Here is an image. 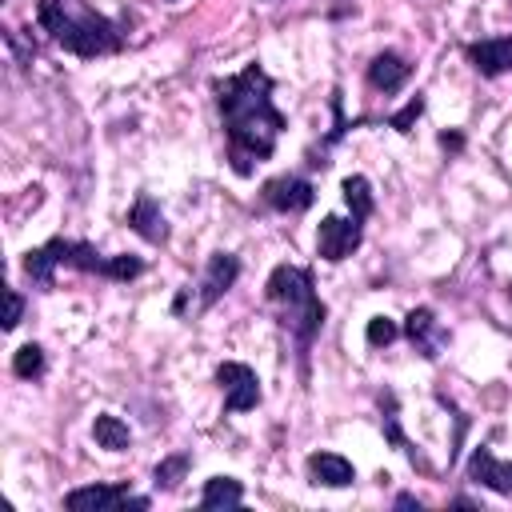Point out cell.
Here are the masks:
<instances>
[{"label": "cell", "instance_id": "6da1fadb", "mask_svg": "<svg viewBox=\"0 0 512 512\" xmlns=\"http://www.w3.org/2000/svg\"><path fill=\"white\" fill-rule=\"evenodd\" d=\"M216 104L228 132V160L236 176H248L276 152L284 112L272 104V76L252 60L236 76L216 80Z\"/></svg>", "mask_w": 512, "mask_h": 512}, {"label": "cell", "instance_id": "ac0fdd59", "mask_svg": "<svg viewBox=\"0 0 512 512\" xmlns=\"http://www.w3.org/2000/svg\"><path fill=\"white\" fill-rule=\"evenodd\" d=\"M340 192H344V204L352 208L356 220H368V216H372L376 200H372V184H368L364 176H348V180L340 184Z\"/></svg>", "mask_w": 512, "mask_h": 512}, {"label": "cell", "instance_id": "30bf717a", "mask_svg": "<svg viewBox=\"0 0 512 512\" xmlns=\"http://www.w3.org/2000/svg\"><path fill=\"white\" fill-rule=\"evenodd\" d=\"M468 480H476V484H484V488H492V492H500V496H512V460H496V456L480 444V448H472V456H468Z\"/></svg>", "mask_w": 512, "mask_h": 512}, {"label": "cell", "instance_id": "8992f818", "mask_svg": "<svg viewBox=\"0 0 512 512\" xmlns=\"http://www.w3.org/2000/svg\"><path fill=\"white\" fill-rule=\"evenodd\" d=\"M312 200H316V188L304 176H276L264 184V204L276 212H304L312 208Z\"/></svg>", "mask_w": 512, "mask_h": 512}, {"label": "cell", "instance_id": "7a4b0ae2", "mask_svg": "<svg viewBox=\"0 0 512 512\" xmlns=\"http://www.w3.org/2000/svg\"><path fill=\"white\" fill-rule=\"evenodd\" d=\"M36 16H40L44 32H52V40L64 52L84 56V60L120 52V44H124L120 28L108 16H100L96 8H88L84 0H44Z\"/></svg>", "mask_w": 512, "mask_h": 512}, {"label": "cell", "instance_id": "5bb4252c", "mask_svg": "<svg viewBox=\"0 0 512 512\" xmlns=\"http://www.w3.org/2000/svg\"><path fill=\"white\" fill-rule=\"evenodd\" d=\"M408 76H412V64L400 56V52H380V56H372V64H368V84L376 88V92H396V88H404L408 84Z\"/></svg>", "mask_w": 512, "mask_h": 512}, {"label": "cell", "instance_id": "7c38bea8", "mask_svg": "<svg viewBox=\"0 0 512 512\" xmlns=\"http://www.w3.org/2000/svg\"><path fill=\"white\" fill-rule=\"evenodd\" d=\"M404 332H408V340L416 344V352L428 356V360H436V356H440V344L448 340V332L436 324V316H432L428 308H412Z\"/></svg>", "mask_w": 512, "mask_h": 512}, {"label": "cell", "instance_id": "603a6c76", "mask_svg": "<svg viewBox=\"0 0 512 512\" xmlns=\"http://www.w3.org/2000/svg\"><path fill=\"white\" fill-rule=\"evenodd\" d=\"M420 112H424V96L416 92V96H412V100H408V104H404L396 116H388V124H392L396 132H408V128L416 124V116H420Z\"/></svg>", "mask_w": 512, "mask_h": 512}, {"label": "cell", "instance_id": "d4e9b609", "mask_svg": "<svg viewBox=\"0 0 512 512\" xmlns=\"http://www.w3.org/2000/svg\"><path fill=\"white\" fill-rule=\"evenodd\" d=\"M440 144H444V148H452V152H456V148H460V144H464V136H460V132H444V136H440Z\"/></svg>", "mask_w": 512, "mask_h": 512}, {"label": "cell", "instance_id": "4fadbf2b", "mask_svg": "<svg viewBox=\"0 0 512 512\" xmlns=\"http://www.w3.org/2000/svg\"><path fill=\"white\" fill-rule=\"evenodd\" d=\"M308 480L320 488H348L356 480V468L340 452H312L308 456Z\"/></svg>", "mask_w": 512, "mask_h": 512}, {"label": "cell", "instance_id": "3957f363", "mask_svg": "<svg viewBox=\"0 0 512 512\" xmlns=\"http://www.w3.org/2000/svg\"><path fill=\"white\" fill-rule=\"evenodd\" d=\"M264 296L276 308L280 324L296 336V344L308 348L312 336L324 324V304H320V296L312 288V272L308 268H296V264H276L272 276H268V284H264Z\"/></svg>", "mask_w": 512, "mask_h": 512}, {"label": "cell", "instance_id": "5b68a950", "mask_svg": "<svg viewBox=\"0 0 512 512\" xmlns=\"http://www.w3.org/2000/svg\"><path fill=\"white\" fill-rule=\"evenodd\" d=\"M216 384L224 388V408L228 412H252L260 404V380L248 364L240 360H224L216 368Z\"/></svg>", "mask_w": 512, "mask_h": 512}, {"label": "cell", "instance_id": "484cf974", "mask_svg": "<svg viewBox=\"0 0 512 512\" xmlns=\"http://www.w3.org/2000/svg\"><path fill=\"white\" fill-rule=\"evenodd\" d=\"M396 508H420V500H416V496H408V492H404V496H396Z\"/></svg>", "mask_w": 512, "mask_h": 512}, {"label": "cell", "instance_id": "44dd1931", "mask_svg": "<svg viewBox=\"0 0 512 512\" xmlns=\"http://www.w3.org/2000/svg\"><path fill=\"white\" fill-rule=\"evenodd\" d=\"M396 336H400L396 320H388V316H372V320H368V344H372V348H388Z\"/></svg>", "mask_w": 512, "mask_h": 512}, {"label": "cell", "instance_id": "cb8c5ba5", "mask_svg": "<svg viewBox=\"0 0 512 512\" xmlns=\"http://www.w3.org/2000/svg\"><path fill=\"white\" fill-rule=\"evenodd\" d=\"M4 300H8V312H4V328L12 332V328L24 320V296H20L16 288H8V292H4Z\"/></svg>", "mask_w": 512, "mask_h": 512}, {"label": "cell", "instance_id": "8fae6325", "mask_svg": "<svg viewBox=\"0 0 512 512\" xmlns=\"http://www.w3.org/2000/svg\"><path fill=\"white\" fill-rule=\"evenodd\" d=\"M468 60L480 76H500L512 72V36H492V40H476L468 44Z\"/></svg>", "mask_w": 512, "mask_h": 512}, {"label": "cell", "instance_id": "ffe728a7", "mask_svg": "<svg viewBox=\"0 0 512 512\" xmlns=\"http://www.w3.org/2000/svg\"><path fill=\"white\" fill-rule=\"evenodd\" d=\"M188 464H192V460H188V452H176V456H168V460H160V464H156V472H152V476H156V488H164V492H172V488H176V484L184 480V472H188Z\"/></svg>", "mask_w": 512, "mask_h": 512}, {"label": "cell", "instance_id": "2e32d148", "mask_svg": "<svg viewBox=\"0 0 512 512\" xmlns=\"http://www.w3.org/2000/svg\"><path fill=\"white\" fill-rule=\"evenodd\" d=\"M244 500V484L232 480V476H212L204 484V496H200V508L204 512H220V508H240Z\"/></svg>", "mask_w": 512, "mask_h": 512}, {"label": "cell", "instance_id": "d6986e66", "mask_svg": "<svg viewBox=\"0 0 512 512\" xmlns=\"http://www.w3.org/2000/svg\"><path fill=\"white\" fill-rule=\"evenodd\" d=\"M12 372H16L20 380H36V376L44 372V348H40V344H24V348H16V356H12Z\"/></svg>", "mask_w": 512, "mask_h": 512}, {"label": "cell", "instance_id": "9c48e42d", "mask_svg": "<svg viewBox=\"0 0 512 512\" xmlns=\"http://www.w3.org/2000/svg\"><path fill=\"white\" fill-rule=\"evenodd\" d=\"M124 504H128L124 484H84V488H72L64 496V508H72V512H112Z\"/></svg>", "mask_w": 512, "mask_h": 512}, {"label": "cell", "instance_id": "9a60e30c", "mask_svg": "<svg viewBox=\"0 0 512 512\" xmlns=\"http://www.w3.org/2000/svg\"><path fill=\"white\" fill-rule=\"evenodd\" d=\"M128 224H132V232H140L148 244H164V240H168L164 212H160V204H156L148 192H140V196H136V204L128 208Z\"/></svg>", "mask_w": 512, "mask_h": 512}, {"label": "cell", "instance_id": "e0dca14e", "mask_svg": "<svg viewBox=\"0 0 512 512\" xmlns=\"http://www.w3.org/2000/svg\"><path fill=\"white\" fill-rule=\"evenodd\" d=\"M92 440H96L100 448H108V452H124V448L132 444V432H128V424H124L120 416H96Z\"/></svg>", "mask_w": 512, "mask_h": 512}, {"label": "cell", "instance_id": "52a82bcc", "mask_svg": "<svg viewBox=\"0 0 512 512\" xmlns=\"http://www.w3.org/2000/svg\"><path fill=\"white\" fill-rule=\"evenodd\" d=\"M240 276V260L232 252H212L204 264V280H200V308H212Z\"/></svg>", "mask_w": 512, "mask_h": 512}, {"label": "cell", "instance_id": "ba28073f", "mask_svg": "<svg viewBox=\"0 0 512 512\" xmlns=\"http://www.w3.org/2000/svg\"><path fill=\"white\" fill-rule=\"evenodd\" d=\"M68 260H72V240L56 236V240H48V244L24 252V272H28L36 284H52V280H56V268H60V264L68 268Z\"/></svg>", "mask_w": 512, "mask_h": 512}, {"label": "cell", "instance_id": "277c9868", "mask_svg": "<svg viewBox=\"0 0 512 512\" xmlns=\"http://www.w3.org/2000/svg\"><path fill=\"white\" fill-rule=\"evenodd\" d=\"M360 224L364 220H356V216H348V220L344 216H324L320 228H316V256L328 260V264H340L344 256H352L364 240Z\"/></svg>", "mask_w": 512, "mask_h": 512}, {"label": "cell", "instance_id": "7402d4cb", "mask_svg": "<svg viewBox=\"0 0 512 512\" xmlns=\"http://www.w3.org/2000/svg\"><path fill=\"white\" fill-rule=\"evenodd\" d=\"M140 272H144V264H140L136 256H108L104 280H132V276H140Z\"/></svg>", "mask_w": 512, "mask_h": 512}]
</instances>
